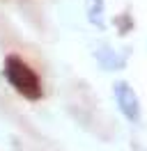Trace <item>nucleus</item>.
Here are the masks:
<instances>
[{
	"label": "nucleus",
	"mask_w": 147,
	"mask_h": 151,
	"mask_svg": "<svg viewBox=\"0 0 147 151\" xmlns=\"http://www.w3.org/2000/svg\"><path fill=\"white\" fill-rule=\"evenodd\" d=\"M2 73H5V80H7L21 96L32 99V101L41 96V80H39L37 71L28 64L23 57L7 55L5 62H2Z\"/></svg>",
	"instance_id": "nucleus-1"
},
{
	"label": "nucleus",
	"mask_w": 147,
	"mask_h": 151,
	"mask_svg": "<svg viewBox=\"0 0 147 151\" xmlns=\"http://www.w3.org/2000/svg\"><path fill=\"white\" fill-rule=\"evenodd\" d=\"M113 96H115V103H117L119 112L124 114L129 122H138L140 119V101H138V94L127 80H115L113 83Z\"/></svg>",
	"instance_id": "nucleus-2"
},
{
	"label": "nucleus",
	"mask_w": 147,
	"mask_h": 151,
	"mask_svg": "<svg viewBox=\"0 0 147 151\" xmlns=\"http://www.w3.org/2000/svg\"><path fill=\"white\" fill-rule=\"evenodd\" d=\"M94 62L99 64V69L113 73V71H122L127 66V55L117 48H113L110 44H101L94 48Z\"/></svg>",
	"instance_id": "nucleus-3"
},
{
	"label": "nucleus",
	"mask_w": 147,
	"mask_h": 151,
	"mask_svg": "<svg viewBox=\"0 0 147 151\" xmlns=\"http://www.w3.org/2000/svg\"><path fill=\"white\" fill-rule=\"evenodd\" d=\"M85 16L94 28H106V0H85Z\"/></svg>",
	"instance_id": "nucleus-4"
}]
</instances>
